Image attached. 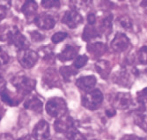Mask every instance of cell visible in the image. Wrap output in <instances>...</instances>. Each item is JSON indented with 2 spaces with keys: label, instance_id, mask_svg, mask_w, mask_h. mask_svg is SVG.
I'll use <instances>...</instances> for the list:
<instances>
[{
  "label": "cell",
  "instance_id": "cell-37",
  "mask_svg": "<svg viewBox=\"0 0 147 140\" xmlns=\"http://www.w3.org/2000/svg\"><path fill=\"white\" fill-rule=\"evenodd\" d=\"M121 140H144V138L136 135H125L121 138Z\"/></svg>",
  "mask_w": 147,
  "mask_h": 140
},
{
  "label": "cell",
  "instance_id": "cell-33",
  "mask_svg": "<svg viewBox=\"0 0 147 140\" xmlns=\"http://www.w3.org/2000/svg\"><path fill=\"white\" fill-rule=\"evenodd\" d=\"M137 100L140 104L147 103V87L143 90L138 92L137 93Z\"/></svg>",
  "mask_w": 147,
  "mask_h": 140
},
{
  "label": "cell",
  "instance_id": "cell-25",
  "mask_svg": "<svg viewBox=\"0 0 147 140\" xmlns=\"http://www.w3.org/2000/svg\"><path fill=\"white\" fill-rule=\"evenodd\" d=\"M13 26L10 27L9 26L4 25L0 26V41H8L9 37L12 32Z\"/></svg>",
  "mask_w": 147,
  "mask_h": 140
},
{
  "label": "cell",
  "instance_id": "cell-32",
  "mask_svg": "<svg viewBox=\"0 0 147 140\" xmlns=\"http://www.w3.org/2000/svg\"><path fill=\"white\" fill-rule=\"evenodd\" d=\"M42 5L46 9L58 8L60 6V1H57V0H44V1H42Z\"/></svg>",
  "mask_w": 147,
  "mask_h": 140
},
{
  "label": "cell",
  "instance_id": "cell-8",
  "mask_svg": "<svg viewBox=\"0 0 147 140\" xmlns=\"http://www.w3.org/2000/svg\"><path fill=\"white\" fill-rule=\"evenodd\" d=\"M55 131L58 133H67L71 130L76 128L75 122L70 116L65 115L60 118H57L54 122Z\"/></svg>",
  "mask_w": 147,
  "mask_h": 140
},
{
  "label": "cell",
  "instance_id": "cell-14",
  "mask_svg": "<svg viewBox=\"0 0 147 140\" xmlns=\"http://www.w3.org/2000/svg\"><path fill=\"white\" fill-rule=\"evenodd\" d=\"M78 48L72 45H66L63 49L57 55V58L62 62L71 61L78 57Z\"/></svg>",
  "mask_w": 147,
  "mask_h": 140
},
{
  "label": "cell",
  "instance_id": "cell-24",
  "mask_svg": "<svg viewBox=\"0 0 147 140\" xmlns=\"http://www.w3.org/2000/svg\"><path fill=\"white\" fill-rule=\"evenodd\" d=\"M135 123L144 131H147V114L144 111H138L134 116Z\"/></svg>",
  "mask_w": 147,
  "mask_h": 140
},
{
  "label": "cell",
  "instance_id": "cell-17",
  "mask_svg": "<svg viewBox=\"0 0 147 140\" xmlns=\"http://www.w3.org/2000/svg\"><path fill=\"white\" fill-rule=\"evenodd\" d=\"M87 51L94 58H98L107 51V46L102 43H92L87 45Z\"/></svg>",
  "mask_w": 147,
  "mask_h": 140
},
{
  "label": "cell",
  "instance_id": "cell-18",
  "mask_svg": "<svg viewBox=\"0 0 147 140\" xmlns=\"http://www.w3.org/2000/svg\"><path fill=\"white\" fill-rule=\"evenodd\" d=\"M95 69L100 77L104 79L108 78L111 72V64L109 61L100 60L95 64Z\"/></svg>",
  "mask_w": 147,
  "mask_h": 140
},
{
  "label": "cell",
  "instance_id": "cell-6",
  "mask_svg": "<svg viewBox=\"0 0 147 140\" xmlns=\"http://www.w3.org/2000/svg\"><path fill=\"white\" fill-rule=\"evenodd\" d=\"M39 58V55L30 49H24L18 52V60L20 64L26 68V69H30L34 67Z\"/></svg>",
  "mask_w": 147,
  "mask_h": 140
},
{
  "label": "cell",
  "instance_id": "cell-28",
  "mask_svg": "<svg viewBox=\"0 0 147 140\" xmlns=\"http://www.w3.org/2000/svg\"><path fill=\"white\" fill-rule=\"evenodd\" d=\"M119 24L125 30H130L132 27V21L128 16H121L117 19Z\"/></svg>",
  "mask_w": 147,
  "mask_h": 140
},
{
  "label": "cell",
  "instance_id": "cell-3",
  "mask_svg": "<svg viewBox=\"0 0 147 140\" xmlns=\"http://www.w3.org/2000/svg\"><path fill=\"white\" fill-rule=\"evenodd\" d=\"M103 101V94L100 90L93 89L82 97V105L89 110L98 109Z\"/></svg>",
  "mask_w": 147,
  "mask_h": 140
},
{
  "label": "cell",
  "instance_id": "cell-27",
  "mask_svg": "<svg viewBox=\"0 0 147 140\" xmlns=\"http://www.w3.org/2000/svg\"><path fill=\"white\" fill-rule=\"evenodd\" d=\"M138 60L141 64H147V46L139 49L137 54Z\"/></svg>",
  "mask_w": 147,
  "mask_h": 140
},
{
  "label": "cell",
  "instance_id": "cell-7",
  "mask_svg": "<svg viewBox=\"0 0 147 140\" xmlns=\"http://www.w3.org/2000/svg\"><path fill=\"white\" fill-rule=\"evenodd\" d=\"M8 43L9 44L18 49L19 51L24 50V49H28L29 48V43L28 39L26 38L24 34L20 33V31L18 29L17 26H13L12 32L8 40Z\"/></svg>",
  "mask_w": 147,
  "mask_h": 140
},
{
  "label": "cell",
  "instance_id": "cell-43",
  "mask_svg": "<svg viewBox=\"0 0 147 140\" xmlns=\"http://www.w3.org/2000/svg\"><path fill=\"white\" fill-rule=\"evenodd\" d=\"M94 140H95V139H94Z\"/></svg>",
  "mask_w": 147,
  "mask_h": 140
},
{
  "label": "cell",
  "instance_id": "cell-21",
  "mask_svg": "<svg viewBox=\"0 0 147 140\" xmlns=\"http://www.w3.org/2000/svg\"><path fill=\"white\" fill-rule=\"evenodd\" d=\"M37 3L35 1H26L24 2L22 7H21V11L23 12V14L26 18H30L35 14V12L37 11Z\"/></svg>",
  "mask_w": 147,
  "mask_h": 140
},
{
  "label": "cell",
  "instance_id": "cell-23",
  "mask_svg": "<svg viewBox=\"0 0 147 140\" xmlns=\"http://www.w3.org/2000/svg\"><path fill=\"white\" fill-rule=\"evenodd\" d=\"M0 98H1V100L5 104H7L8 106H11V107L17 106L20 103V101L17 100L16 98H13L10 94L8 90L5 89V88H3L2 90H0Z\"/></svg>",
  "mask_w": 147,
  "mask_h": 140
},
{
  "label": "cell",
  "instance_id": "cell-15",
  "mask_svg": "<svg viewBox=\"0 0 147 140\" xmlns=\"http://www.w3.org/2000/svg\"><path fill=\"white\" fill-rule=\"evenodd\" d=\"M24 108L26 109L32 110L38 114H41L43 109L42 101L36 96H30L24 102Z\"/></svg>",
  "mask_w": 147,
  "mask_h": 140
},
{
  "label": "cell",
  "instance_id": "cell-31",
  "mask_svg": "<svg viewBox=\"0 0 147 140\" xmlns=\"http://www.w3.org/2000/svg\"><path fill=\"white\" fill-rule=\"evenodd\" d=\"M68 36V34L65 32H57L56 34H53V36L51 37V41H53V43H59L62 41H63L66 37Z\"/></svg>",
  "mask_w": 147,
  "mask_h": 140
},
{
  "label": "cell",
  "instance_id": "cell-35",
  "mask_svg": "<svg viewBox=\"0 0 147 140\" xmlns=\"http://www.w3.org/2000/svg\"><path fill=\"white\" fill-rule=\"evenodd\" d=\"M87 22L90 26H95V24L97 23V18L94 13H89L87 16Z\"/></svg>",
  "mask_w": 147,
  "mask_h": 140
},
{
  "label": "cell",
  "instance_id": "cell-34",
  "mask_svg": "<svg viewBox=\"0 0 147 140\" xmlns=\"http://www.w3.org/2000/svg\"><path fill=\"white\" fill-rule=\"evenodd\" d=\"M30 36H31V39L35 41V43H39V41H41L44 39V36L42 34H40L39 32L37 31H32L30 32Z\"/></svg>",
  "mask_w": 147,
  "mask_h": 140
},
{
  "label": "cell",
  "instance_id": "cell-1",
  "mask_svg": "<svg viewBox=\"0 0 147 140\" xmlns=\"http://www.w3.org/2000/svg\"><path fill=\"white\" fill-rule=\"evenodd\" d=\"M11 85L14 87L17 92L22 95L29 94L35 87L36 81L26 75H17L11 79Z\"/></svg>",
  "mask_w": 147,
  "mask_h": 140
},
{
  "label": "cell",
  "instance_id": "cell-41",
  "mask_svg": "<svg viewBox=\"0 0 147 140\" xmlns=\"http://www.w3.org/2000/svg\"><path fill=\"white\" fill-rule=\"evenodd\" d=\"M17 140H31V137L28 136V135H26V136H24V137H22L18 138Z\"/></svg>",
  "mask_w": 147,
  "mask_h": 140
},
{
  "label": "cell",
  "instance_id": "cell-19",
  "mask_svg": "<svg viewBox=\"0 0 147 140\" xmlns=\"http://www.w3.org/2000/svg\"><path fill=\"white\" fill-rule=\"evenodd\" d=\"M112 20L113 17L111 14H106L100 20V23L98 26V29L100 34H106L109 35L112 31Z\"/></svg>",
  "mask_w": 147,
  "mask_h": 140
},
{
  "label": "cell",
  "instance_id": "cell-38",
  "mask_svg": "<svg viewBox=\"0 0 147 140\" xmlns=\"http://www.w3.org/2000/svg\"><path fill=\"white\" fill-rule=\"evenodd\" d=\"M115 110L113 109V108H110V109H107L106 110V115L108 116L109 117H113L115 116Z\"/></svg>",
  "mask_w": 147,
  "mask_h": 140
},
{
  "label": "cell",
  "instance_id": "cell-4",
  "mask_svg": "<svg viewBox=\"0 0 147 140\" xmlns=\"http://www.w3.org/2000/svg\"><path fill=\"white\" fill-rule=\"evenodd\" d=\"M112 106L117 109L125 110L135 106V101L129 93H117L111 99Z\"/></svg>",
  "mask_w": 147,
  "mask_h": 140
},
{
  "label": "cell",
  "instance_id": "cell-29",
  "mask_svg": "<svg viewBox=\"0 0 147 140\" xmlns=\"http://www.w3.org/2000/svg\"><path fill=\"white\" fill-rule=\"evenodd\" d=\"M87 62H88V57H87V55H78V57H77V58L74 61L73 66L78 70V69L84 67L86 64Z\"/></svg>",
  "mask_w": 147,
  "mask_h": 140
},
{
  "label": "cell",
  "instance_id": "cell-22",
  "mask_svg": "<svg viewBox=\"0 0 147 140\" xmlns=\"http://www.w3.org/2000/svg\"><path fill=\"white\" fill-rule=\"evenodd\" d=\"M60 74L65 81H71L78 74V70L74 66H63L60 68Z\"/></svg>",
  "mask_w": 147,
  "mask_h": 140
},
{
  "label": "cell",
  "instance_id": "cell-13",
  "mask_svg": "<svg viewBox=\"0 0 147 140\" xmlns=\"http://www.w3.org/2000/svg\"><path fill=\"white\" fill-rule=\"evenodd\" d=\"M97 79L94 76L89 75V76H84L78 78L76 81V86L86 93H88L92 90H93L95 85H96Z\"/></svg>",
  "mask_w": 147,
  "mask_h": 140
},
{
  "label": "cell",
  "instance_id": "cell-5",
  "mask_svg": "<svg viewBox=\"0 0 147 140\" xmlns=\"http://www.w3.org/2000/svg\"><path fill=\"white\" fill-rule=\"evenodd\" d=\"M137 75L136 69H131V71L129 69H122L118 71L114 78V81L119 86L124 87H129L133 81L135 79V76Z\"/></svg>",
  "mask_w": 147,
  "mask_h": 140
},
{
  "label": "cell",
  "instance_id": "cell-39",
  "mask_svg": "<svg viewBox=\"0 0 147 140\" xmlns=\"http://www.w3.org/2000/svg\"><path fill=\"white\" fill-rule=\"evenodd\" d=\"M140 6L142 7V9L144 10V11L145 13H147V1H143L140 5Z\"/></svg>",
  "mask_w": 147,
  "mask_h": 140
},
{
  "label": "cell",
  "instance_id": "cell-2",
  "mask_svg": "<svg viewBox=\"0 0 147 140\" xmlns=\"http://www.w3.org/2000/svg\"><path fill=\"white\" fill-rule=\"evenodd\" d=\"M46 111L49 116L57 119L66 115L67 104L63 98L53 97L48 101L46 104Z\"/></svg>",
  "mask_w": 147,
  "mask_h": 140
},
{
  "label": "cell",
  "instance_id": "cell-12",
  "mask_svg": "<svg viewBox=\"0 0 147 140\" xmlns=\"http://www.w3.org/2000/svg\"><path fill=\"white\" fill-rule=\"evenodd\" d=\"M129 44H130L129 39L127 37L126 34L123 33H117L111 43V48L115 52L122 53L127 50Z\"/></svg>",
  "mask_w": 147,
  "mask_h": 140
},
{
  "label": "cell",
  "instance_id": "cell-9",
  "mask_svg": "<svg viewBox=\"0 0 147 140\" xmlns=\"http://www.w3.org/2000/svg\"><path fill=\"white\" fill-rule=\"evenodd\" d=\"M34 23L40 29L42 30H50L54 28L56 25V19L49 13L43 12L38 14L34 17Z\"/></svg>",
  "mask_w": 147,
  "mask_h": 140
},
{
  "label": "cell",
  "instance_id": "cell-42",
  "mask_svg": "<svg viewBox=\"0 0 147 140\" xmlns=\"http://www.w3.org/2000/svg\"><path fill=\"white\" fill-rule=\"evenodd\" d=\"M2 80H3V77H2L1 73H0V83H1V82H2Z\"/></svg>",
  "mask_w": 147,
  "mask_h": 140
},
{
  "label": "cell",
  "instance_id": "cell-20",
  "mask_svg": "<svg viewBox=\"0 0 147 140\" xmlns=\"http://www.w3.org/2000/svg\"><path fill=\"white\" fill-rule=\"evenodd\" d=\"M100 36V32L99 31L98 27H96L95 26L86 25L83 31L82 39L86 41H91L92 40L98 38Z\"/></svg>",
  "mask_w": 147,
  "mask_h": 140
},
{
  "label": "cell",
  "instance_id": "cell-30",
  "mask_svg": "<svg viewBox=\"0 0 147 140\" xmlns=\"http://www.w3.org/2000/svg\"><path fill=\"white\" fill-rule=\"evenodd\" d=\"M10 61V55L4 49L3 47H0V66H4L7 64Z\"/></svg>",
  "mask_w": 147,
  "mask_h": 140
},
{
  "label": "cell",
  "instance_id": "cell-11",
  "mask_svg": "<svg viewBox=\"0 0 147 140\" xmlns=\"http://www.w3.org/2000/svg\"><path fill=\"white\" fill-rule=\"evenodd\" d=\"M50 135L49 125L45 120L38 122L32 132V136L35 140H46Z\"/></svg>",
  "mask_w": 147,
  "mask_h": 140
},
{
  "label": "cell",
  "instance_id": "cell-26",
  "mask_svg": "<svg viewBox=\"0 0 147 140\" xmlns=\"http://www.w3.org/2000/svg\"><path fill=\"white\" fill-rule=\"evenodd\" d=\"M65 135L68 140H86V137L80 131H78L76 128L71 130Z\"/></svg>",
  "mask_w": 147,
  "mask_h": 140
},
{
  "label": "cell",
  "instance_id": "cell-36",
  "mask_svg": "<svg viewBox=\"0 0 147 140\" xmlns=\"http://www.w3.org/2000/svg\"><path fill=\"white\" fill-rule=\"evenodd\" d=\"M7 15V7L5 5H0V22H1Z\"/></svg>",
  "mask_w": 147,
  "mask_h": 140
},
{
  "label": "cell",
  "instance_id": "cell-16",
  "mask_svg": "<svg viewBox=\"0 0 147 140\" xmlns=\"http://www.w3.org/2000/svg\"><path fill=\"white\" fill-rule=\"evenodd\" d=\"M43 83L48 87H55L59 84V78L56 71L54 69H49L48 71L44 73L43 76Z\"/></svg>",
  "mask_w": 147,
  "mask_h": 140
},
{
  "label": "cell",
  "instance_id": "cell-10",
  "mask_svg": "<svg viewBox=\"0 0 147 140\" xmlns=\"http://www.w3.org/2000/svg\"><path fill=\"white\" fill-rule=\"evenodd\" d=\"M62 22L69 26V28L74 29L83 22V17L76 10H70L65 11L62 19Z\"/></svg>",
  "mask_w": 147,
  "mask_h": 140
},
{
  "label": "cell",
  "instance_id": "cell-40",
  "mask_svg": "<svg viewBox=\"0 0 147 140\" xmlns=\"http://www.w3.org/2000/svg\"><path fill=\"white\" fill-rule=\"evenodd\" d=\"M5 109L4 108V107L0 104V121H1V119H2V117L4 116V115H5Z\"/></svg>",
  "mask_w": 147,
  "mask_h": 140
}]
</instances>
